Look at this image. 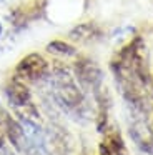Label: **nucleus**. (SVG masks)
Wrapping results in <instances>:
<instances>
[{"instance_id": "1", "label": "nucleus", "mask_w": 153, "mask_h": 155, "mask_svg": "<svg viewBox=\"0 0 153 155\" xmlns=\"http://www.w3.org/2000/svg\"><path fill=\"white\" fill-rule=\"evenodd\" d=\"M110 68L128 108L148 114L150 88L153 87V82L143 38L135 37L130 40L112 60Z\"/></svg>"}, {"instance_id": "2", "label": "nucleus", "mask_w": 153, "mask_h": 155, "mask_svg": "<svg viewBox=\"0 0 153 155\" xmlns=\"http://www.w3.org/2000/svg\"><path fill=\"white\" fill-rule=\"evenodd\" d=\"M50 85L55 94V98L65 110L75 115H83L86 105L85 94L68 68L63 65H55L52 75H50Z\"/></svg>"}, {"instance_id": "3", "label": "nucleus", "mask_w": 153, "mask_h": 155, "mask_svg": "<svg viewBox=\"0 0 153 155\" xmlns=\"http://www.w3.org/2000/svg\"><path fill=\"white\" fill-rule=\"evenodd\" d=\"M5 97L8 100L10 107L17 112L18 118H27V120H35L40 122V114L38 108L35 107L32 100V94L27 88L20 78H12L5 87Z\"/></svg>"}, {"instance_id": "4", "label": "nucleus", "mask_w": 153, "mask_h": 155, "mask_svg": "<svg viewBox=\"0 0 153 155\" xmlns=\"http://www.w3.org/2000/svg\"><path fill=\"white\" fill-rule=\"evenodd\" d=\"M15 77L22 82H38L48 77V62L40 54H28L17 64Z\"/></svg>"}, {"instance_id": "5", "label": "nucleus", "mask_w": 153, "mask_h": 155, "mask_svg": "<svg viewBox=\"0 0 153 155\" xmlns=\"http://www.w3.org/2000/svg\"><path fill=\"white\" fill-rule=\"evenodd\" d=\"M68 37L73 42H78V44H90V42H95L102 37V30L93 22H85V24L73 27L68 32Z\"/></svg>"}, {"instance_id": "6", "label": "nucleus", "mask_w": 153, "mask_h": 155, "mask_svg": "<svg viewBox=\"0 0 153 155\" xmlns=\"http://www.w3.org/2000/svg\"><path fill=\"white\" fill-rule=\"evenodd\" d=\"M47 52L52 55H57V57H73L76 55V48L73 45L67 44L63 40H52L47 45Z\"/></svg>"}, {"instance_id": "7", "label": "nucleus", "mask_w": 153, "mask_h": 155, "mask_svg": "<svg viewBox=\"0 0 153 155\" xmlns=\"http://www.w3.org/2000/svg\"><path fill=\"white\" fill-rule=\"evenodd\" d=\"M105 143L108 145V148L112 150L113 155H128V150L125 147V142H123L122 135L118 134L116 130H110L106 134Z\"/></svg>"}, {"instance_id": "8", "label": "nucleus", "mask_w": 153, "mask_h": 155, "mask_svg": "<svg viewBox=\"0 0 153 155\" xmlns=\"http://www.w3.org/2000/svg\"><path fill=\"white\" fill-rule=\"evenodd\" d=\"M98 155H113V153L108 148V145H106L105 142H102V143L98 145Z\"/></svg>"}, {"instance_id": "9", "label": "nucleus", "mask_w": 153, "mask_h": 155, "mask_svg": "<svg viewBox=\"0 0 153 155\" xmlns=\"http://www.w3.org/2000/svg\"><path fill=\"white\" fill-rule=\"evenodd\" d=\"M0 155H15V153H13V152L10 150V148L7 147V145H3V147L0 148Z\"/></svg>"}, {"instance_id": "10", "label": "nucleus", "mask_w": 153, "mask_h": 155, "mask_svg": "<svg viewBox=\"0 0 153 155\" xmlns=\"http://www.w3.org/2000/svg\"><path fill=\"white\" fill-rule=\"evenodd\" d=\"M5 145V134L2 132V128H0V148Z\"/></svg>"}, {"instance_id": "11", "label": "nucleus", "mask_w": 153, "mask_h": 155, "mask_svg": "<svg viewBox=\"0 0 153 155\" xmlns=\"http://www.w3.org/2000/svg\"><path fill=\"white\" fill-rule=\"evenodd\" d=\"M2 32H3V27H2V24H0V35H2Z\"/></svg>"}, {"instance_id": "12", "label": "nucleus", "mask_w": 153, "mask_h": 155, "mask_svg": "<svg viewBox=\"0 0 153 155\" xmlns=\"http://www.w3.org/2000/svg\"><path fill=\"white\" fill-rule=\"evenodd\" d=\"M0 2H3V0H0Z\"/></svg>"}]
</instances>
